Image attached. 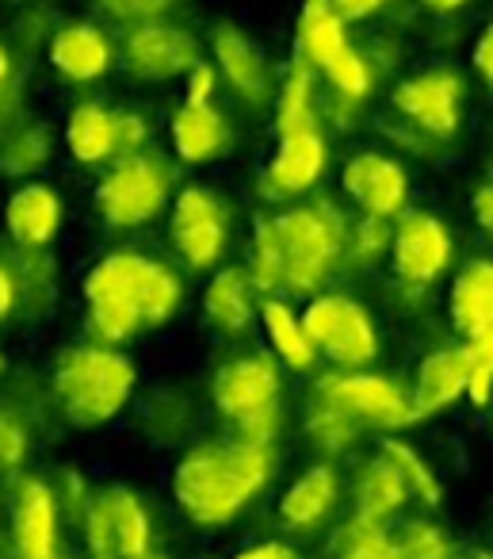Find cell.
Instances as JSON below:
<instances>
[{
	"label": "cell",
	"instance_id": "obj_29",
	"mask_svg": "<svg viewBox=\"0 0 493 559\" xmlns=\"http://www.w3.org/2000/svg\"><path fill=\"white\" fill-rule=\"evenodd\" d=\"M261 326L272 345V357L287 372H314L317 349L310 345L306 326H302V311H294L287 296H264L261 299Z\"/></svg>",
	"mask_w": 493,
	"mask_h": 559
},
{
	"label": "cell",
	"instance_id": "obj_23",
	"mask_svg": "<svg viewBox=\"0 0 493 559\" xmlns=\"http://www.w3.org/2000/svg\"><path fill=\"white\" fill-rule=\"evenodd\" d=\"M16 280V319L24 322H47L58 311L62 299V264L50 249H24L12 246L4 253Z\"/></svg>",
	"mask_w": 493,
	"mask_h": 559
},
{
	"label": "cell",
	"instance_id": "obj_14",
	"mask_svg": "<svg viewBox=\"0 0 493 559\" xmlns=\"http://www.w3.org/2000/svg\"><path fill=\"white\" fill-rule=\"evenodd\" d=\"M211 58H215L218 81H226L233 96H238L245 108L261 111L272 108L276 100V73H272V62L264 55V47L233 20H218L211 27Z\"/></svg>",
	"mask_w": 493,
	"mask_h": 559
},
{
	"label": "cell",
	"instance_id": "obj_58",
	"mask_svg": "<svg viewBox=\"0 0 493 559\" xmlns=\"http://www.w3.org/2000/svg\"><path fill=\"white\" fill-rule=\"evenodd\" d=\"M485 548L493 551V506H490V513H485Z\"/></svg>",
	"mask_w": 493,
	"mask_h": 559
},
{
	"label": "cell",
	"instance_id": "obj_11",
	"mask_svg": "<svg viewBox=\"0 0 493 559\" xmlns=\"http://www.w3.org/2000/svg\"><path fill=\"white\" fill-rule=\"evenodd\" d=\"M314 395L337 403L363 429L398 433V429H409L417 421L409 391L398 380H390V376L363 372V368H337V372L317 376Z\"/></svg>",
	"mask_w": 493,
	"mask_h": 559
},
{
	"label": "cell",
	"instance_id": "obj_4",
	"mask_svg": "<svg viewBox=\"0 0 493 559\" xmlns=\"http://www.w3.org/2000/svg\"><path fill=\"white\" fill-rule=\"evenodd\" d=\"M279 253H284V296L310 299L345 269L348 215L337 200L317 195L272 215Z\"/></svg>",
	"mask_w": 493,
	"mask_h": 559
},
{
	"label": "cell",
	"instance_id": "obj_52",
	"mask_svg": "<svg viewBox=\"0 0 493 559\" xmlns=\"http://www.w3.org/2000/svg\"><path fill=\"white\" fill-rule=\"evenodd\" d=\"M230 559H299V551L287 540H256V544H245L241 551H233Z\"/></svg>",
	"mask_w": 493,
	"mask_h": 559
},
{
	"label": "cell",
	"instance_id": "obj_44",
	"mask_svg": "<svg viewBox=\"0 0 493 559\" xmlns=\"http://www.w3.org/2000/svg\"><path fill=\"white\" fill-rule=\"evenodd\" d=\"M180 0H93V9L100 16L116 20L123 27L146 24V20H165Z\"/></svg>",
	"mask_w": 493,
	"mask_h": 559
},
{
	"label": "cell",
	"instance_id": "obj_62",
	"mask_svg": "<svg viewBox=\"0 0 493 559\" xmlns=\"http://www.w3.org/2000/svg\"><path fill=\"white\" fill-rule=\"evenodd\" d=\"M149 559H172V556H161V551H154V556H149Z\"/></svg>",
	"mask_w": 493,
	"mask_h": 559
},
{
	"label": "cell",
	"instance_id": "obj_31",
	"mask_svg": "<svg viewBox=\"0 0 493 559\" xmlns=\"http://www.w3.org/2000/svg\"><path fill=\"white\" fill-rule=\"evenodd\" d=\"M104 506H108L111 533H116L119 559H149L154 556V513H149L146 498L127 483L104 487Z\"/></svg>",
	"mask_w": 493,
	"mask_h": 559
},
{
	"label": "cell",
	"instance_id": "obj_17",
	"mask_svg": "<svg viewBox=\"0 0 493 559\" xmlns=\"http://www.w3.org/2000/svg\"><path fill=\"white\" fill-rule=\"evenodd\" d=\"M47 62L70 85H93L116 70L119 47L93 20H62L47 47Z\"/></svg>",
	"mask_w": 493,
	"mask_h": 559
},
{
	"label": "cell",
	"instance_id": "obj_60",
	"mask_svg": "<svg viewBox=\"0 0 493 559\" xmlns=\"http://www.w3.org/2000/svg\"><path fill=\"white\" fill-rule=\"evenodd\" d=\"M4 372H9V357H4V349H0V380H4Z\"/></svg>",
	"mask_w": 493,
	"mask_h": 559
},
{
	"label": "cell",
	"instance_id": "obj_25",
	"mask_svg": "<svg viewBox=\"0 0 493 559\" xmlns=\"http://www.w3.org/2000/svg\"><path fill=\"white\" fill-rule=\"evenodd\" d=\"M62 142L81 169H108L119 162V116L104 100H81L65 111Z\"/></svg>",
	"mask_w": 493,
	"mask_h": 559
},
{
	"label": "cell",
	"instance_id": "obj_43",
	"mask_svg": "<svg viewBox=\"0 0 493 559\" xmlns=\"http://www.w3.org/2000/svg\"><path fill=\"white\" fill-rule=\"evenodd\" d=\"M50 483H55V495H58V506H62V518L73 521V525H81L88 502L96 498V487L88 483V475L81 472V467H62V472H58Z\"/></svg>",
	"mask_w": 493,
	"mask_h": 559
},
{
	"label": "cell",
	"instance_id": "obj_56",
	"mask_svg": "<svg viewBox=\"0 0 493 559\" xmlns=\"http://www.w3.org/2000/svg\"><path fill=\"white\" fill-rule=\"evenodd\" d=\"M421 9H429V12H436V16H452V12H459L467 0H417Z\"/></svg>",
	"mask_w": 493,
	"mask_h": 559
},
{
	"label": "cell",
	"instance_id": "obj_24",
	"mask_svg": "<svg viewBox=\"0 0 493 559\" xmlns=\"http://www.w3.org/2000/svg\"><path fill=\"white\" fill-rule=\"evenodd\" d=\"M200 426L195 399L180 383H157L139 399V429L154 449H188Z\"/></svg>",
	"mask_w": 493,
	"mask_h": 559
},
{
	"label": "cell",
	"instance_id": "obj_61",
	"mask_svg": "<svg viewBox=\"0 0 493 559\" xmlns=\"http://www.w3.org/2000/svg\"><path fill=\"white\" fill-rule=\"evenodd\" d=\"M482 414H485V418H490V429H493V399H490V403H485V411H482Z\"/></svg>",
	"mask_w": 493,
	"mask_h": 559
},
{
	"label": "cell",
	"instance_id": "obj_54",
	"mask_svg": "<svg viewBox=\"0 0 493 559\" xmlns=\"http://www.w3.org/2000/svg\"><path fill=\"white\" fill-rule=\"evenodd\" d=\"M16 322V280H12L9 261L0 257V326Z\"/></svg>",
	"mask_w": 493,
	"mask_h": 559
},
{
	"label": "cell",
	"instance_id": "obj_32",
	"mask_svg": "<svg viewBox=\"0 0 493 559\" xmlns=\"http://www.w3.org/2000/svg\"><path fill=\"white\" fill-rule=\"evenodd\" d=\"M55 157V134L50 123L27 111L16 127L9 131V139L0 142V177L4 180H35Z\"/></svg>",
	"mask_w": 493,
	"mask_h": 559
},
{
	"label": "cell",
	"instance_id": "obj_6",
	"mask_svg": "<svg viewBox=\"0 0 493 559\" xmlns=\"http://www.w3.org/2000/svg\"><path fill=\"white\" fill-rule=\"evenodd\" d=\"M177 195V169L165 157L131 154L111 162L93 188V207L108 230H139L161 218V211Z\"/></svg>",
	"mask_w": 493,
	"mask_h": 559
},
{
	"label": "cell",
	"instance_id": "obj_41",
	"mask_svg": "<svg viewBox=\"0 0 493 559\" xmlns=\"http://www.w3.org/2000/svg\"><path fill=\"white\" fill-rule=\"evenodd\" d=\"M58 24L62 20L50 12V4H27V9H20L16 20H12V55L35 58L39 50H47Z\"/></svg>",
	"mask_w": 493,
	"mask_h": 559
},
{
	"label": "cell",
	"instance_id": "obj_49",
	"mask_svg": "<svg viewBox=\"0 0 493 559\" xmlns=\"http://www.w3.org/2000/svg\"><path fill=\"white\" fill-rule=\"evenodd\" d=\"M215 93H218V70L211 62H200L184 78V100L211 104V100H215Z\"/></svg>",
	"mask_w": 493,
	"mask_h": 559
},
{
	"label": "cell",
	"instance_id": "obj_27",
	"mask_svg": "<svg viewBox=\"0 0 493 559\" xmlns=\"http://www.w3.org/2000/svg\"><path fill=\"white\" fill-rule=\"evenodd\" d=\"M413 502L409 487L401 479V472L383 456H368L352 475V518H363L371 525H390L394 518H401V510Z\"/></svg>",
	"mask_w": 493,
	"mask_h": 559
},
{
	"label": "cell",
	"instance_id": "obj_3",
	"mask_svg": "<svg viewBox=\"0 0 493 559\" xmlns=\"http://www.w3.org/2000/svg\"><path fill=\"white\" fill-rule=\"evenodd\" d=\"M47 388L65 426L100 429L131 406L139 388V365L116 345L77 342L58 349V357L50 360Z\"/></svg>",
	"mask_w": 493,
	"mask_h": 559
},
{
	"label": "cell",
	"instance_id": "obj_8",
	"mask_svg": "<svg viewBox=\"0 0 493 559\" xmlns=\"http://www.w3.org/2000/svg\"><path fill=\"white\" fill-rule=\"evenodd\" d=\"M390 272L398 280V288L409 296H424L432 284L447 276L455 261V238L452 226L424 207H406L394 218V238H390Z\"/></svg>",
	"mask_w": 493,
	"mask_h": 559
},
{
	"label": "cell",
	"instance_id": "obj_34",
	"mask_svg": "<svg viewBox=\"0 0 493 559\" xmlns=\"http://www.w3.org/2000/svg\"><path fill=\"white\" fill-rule=\"evenodd\" d=\"M378 452L401 472V479H406V487H409V498H413L417 506H424V510H440V506H444V479H440L432 460L424 456L417 444L390 433L378 441Z\"/></svg>",
	"mask_w": 493,
	"mask_h": 559
},
{
	"label": "cell",
	"instance_id": "obj_16",
	"mask_svg": "<svg viewBox=\"0 0 493 559\" xmlns=\"http://www.w3.org/2000/svg\"><path fill=\"white\" fill-rule=\"evenodd\" d=\"M340 192L360 207V215L398 218L409 207V173L383 150H360L340 165Z\"/></svg>",
	"mask_w": 493,
	"mask_h": 559
},
{
	"label": "cell",
	"instance_id": "obj_1",
	"mask_svg": "<svg viewBox=\"0 0 493 559\" xmlns=\"http://www.w3.org/2000/svg\"><path fill=\"white\" fill-rule=\"evenodd\" d=\"M88 342L131 345L139 334L169 326L184 307V280L172 264L142 253V249H116L88 264L81 276Z\"/></svg>",
	"mask_w": 493,
	"mask_h": 559
},
{
	"label": "cell",
	"instance_id": "obj_2",
	"mask_svg": "<svg viewBox=\"0 0 493 559\" xmlns=\"http://www.w3.org/2000/svg\"><path fill=\"white\" fill-rule=\"evenodd\" d=\"M276 444H249L238 437L192 441L172 464V502L195 528H226L272 487Z\"/></svg>",
	"mask_w": 493,
	"mask_h": 559
},
{
	"label": "cell",
	"instance_id": "obj_42",
	"mask_svg": "<svg viewBox=\"0 0 493 559\" xmlns=\"http://www.w3.org/2000/svg\"><path fill=\"white\" fill-rule=\"evenodd\" d=\"M462 349H467V360H470L467 399L478 411H485V403L493 399V330H485V334H478V337H467Z\"/></svg>",
	"mask_w": 493,
	"mask_h": 559
},
{
	"label": "cell",
	"instance_id": "obj_21",
	"mask_svg": "<svg viewBox=\"0 0 493 559\" xmlns=\"http://www.w3.org/2000/svg\"><path fill=\"white\" fill-rule=\"evenodd\" d=\"M340 502V475L329 460H317L306 472H299L287 490L279 495V521L287 533L310 536L317 528H325V521L333 518Z\"/></svg>",
	"mask_w": 493,
	"mask_h": 559
},
{
	"label": "cell",
	"instance_id": "obj_26",
	"mask_svg": "<svg viewBox=\"0 0 493 559\" xmlns=\"http://www.w3.org/2000/svg\"><path fill=\"white\" fill-rule=\"evenodd\" d=\"M447 319L462 342L493 330V257H470L459 264L447 292Z\"/></svg>",
	"mask_w": 493,
	"mask_h": 559
},
{
	"label": "cell",
	"instance_id": "obj_39",
	"mask_svg": "<svg viewBox=\"0 0 493 559\" xmlns=\"http://www.w3.org/2000/svg\"><path fill=\"white\" fill-rule=\"evenodd\" d=\"M317 78H325L333 96H345V100H352V104H368L371 88H375V73H371L368 58H363V50L356 47V43H348Z\"/></svg>",
	"mask_w": 493,
	"mask_h": 559
},
{
	"label": "cell",
	"instance_id": "obj_33",
	"mask_svg": "<svg viewBox=\"0 0 493 559\" xmlns=\"http://www.w3.org/2000/svg\"><path fill=\"white\" fill-rule=\"evenodd\" d=\"M360 433H363L360 421H352L337 403H329V399L310 391V403H306V411H302V437H306V444L317 456L322 460L345 456V452L360 441Z\"/></svg>",
	"mask_w": 493,
	"mask_h": 559
},
{
	"label": "cell",
	"instance_id": "obj_18",
	"mask_svg": "<svg viewBox=\"0 0 493 559\" xmlns=\"http://www.w3.org/2000/svg\"><path fill=\"white\" fill-rule=\"evenodd\" d=\"M169 142L180 165H215L233 150V123L218 111V104L180 100V108L169 119Z\"/></svg>",
	"mask_w": 493,
	"mask_h": 559
},
{
	"label": "cell",
	"instance_id": "obj_53",
	"mask_svg": "<svg viewBox=\"0 0 493 559\" xmlns=\"http://www.w3.org/2000/svg\"><path fill=\"white\" fill-rule=\"evenodd\" d=\"M386 4H390V0H333V9L340 12L345 24H363V20L378 16Z\"/></svg>",
	"mask_w": 493,
	"mask_h": 559
},
{
	"label": "cell",
	"instance_id": "obj_46",
	"mask_svg": "<svg viewBox=\"0 0 493 559\" xmlns=\"http://www.w3.org/2000/svg\"><path fill=\"white\" fill-rule=\"evenodd\" d=\"M383 134L401 150V154H409V157H432L436 150H444L440 142H432L424 131H417V127H409L406 119L394 116V111L383 119Z\"/></svg>",
	"mask_w": 493,
	"mask_h": 559
},
{
	"label": "cell",
	"instance_id": "obj_40",
	"mask_svg": "<svg viewBox=\"0 0 493 559\" xmlns=\"http://www.w3.org/2000/svg\"><path fill=\"white\" fill-rule=\"evenodd\" d=\"M394 536H398L406 559H462V548L455 544V536L429 518L401 521Z\"/></svg>",
	"mask_w": 493,
	"mask_h": 559
},
{
	"label": "cell",
	"instance_id": "obj_51",
	"mask_svg": "<svg viewBox=\"0 0 493 559\" xmlns=\"http://www.w3.org/2000/svg\"><path fill=\"white\" fill-rule=\"evenodd\" d=\"M470 218H474L478 230L493 241V173L470 192Z\"/></svg>",
	"mask_w": 493,
	"mask_h": 559
},
{
	"label": "cell",
	"instance_id": "obj_30",
	"mask_svg": "<svg viewBox=\"0 0 493 559\" xmlns=\"http://www.w3.org/2000/svg\"><path fill=\"white\" fill-rule=\"evenodd\" d=\"M348 24L333 9V0H302L299 24H294V55L317 73L348 47Z\"/></svg>",
	"mask_w": 493,
	"mask_h": 559
},
{
	"label": "cell",
	"instance_id": "obj_38",
	"mask_svg": "<svg viewBox=\"0 0 493 559\" xmlns=\"http://www.w3.org/2000/svg\"><path fill=\"white\" fill-rule=\"evenodd\" d=\"M390 238H394V218L360 215L356 223H348L345 269H375V264H383L390 257Z\"/></svg>",
	"mask_w": 493,
	"mask_h": 559
},
{
	"label": "cell",
	"instance_id": "obj_7",
	"mask_svg": "<svg viewBox=\"0 0 493 559\" xmlns=\"http://www.w3.org/2000/svg\"><path fill=\"white\" fill-rule=\"evenodd\" d=\"M302 326L317 360H329L333 368H368L378 357V326L360 299L345 292H317L302 307Z\"/></svg>",
	"mask_w": 493,
	"mask_h": 559
},
{
	"label": "cell",
	"instance_id": "obj_19",
	"mask_svg": "<svg viewBox=\"0 0 493 559\" xmlns=\"http://www.w3.org/2000/svg\"><path fill=\"white\" fill-rule=\"evenodd\" d=\"M4 234L12 246L24 249H50L62 234L65 203L55 185L47 180H24L16 192L4 200Z\"/></svg>",
	"mask_w": 493,
	"mask_h": 559
},
{
	"label": "cell",
	"instance_id": "obj_36",
	"mask_svg": "<svg viewBox=\"0 0 493 559\" xmlns=\"http://www.w3.org/2000/svg\"><path fill=\"white\" fill-rule=\"evenodd\" d=\"M245 272L253 280L256 296H284V253H279L276 230H272V215L253 218V234H249V257Z\"/></svg>",
	"mask_w": 493,
	"mask_h": 559
},
{
	"label": "cell",
	"instance_id": "obj_59",
	"mask_svg": "<svg viewBox=\"0 0 493 559\" xmlns=\"http://www.w3.org/2000/svg\"><path fill=\"white\" fill-rule=\"evenodd\" d=\"M9 4H16V9H27V4H47V0H9Z\"/></svg>",
	"mask_w": 493,
	"mask_h": 559
},
{
	"label": "cell",
	"instance_id": "obj_13",
	"mask_svg": "<svg viewBox=\"0 0 493 559\" xmlns=\"http://www.w3.org/2000/svg\"><path fill=\"white\" fill-rule=\"evenodd\" d=\"M62 506L55 483L35 472L12 479L9 495V540L16 559H70L62 544Z\"/></svg>",
	"mask_w": 493,
	"mask_h": 559
},
{
	"label": "cell",
	"instance_id": "obj_9",
	"mask_svg": "<svg viewBox=\"0 0 493 559\" xmlns=\"http://www.w3.org/2000/svg\"><path fill=\"white\" fill-rule=\"evenodd\" d=\"M169 238L188 272H215L230 246V203L207 185L177 188L169 203Z\"/></svg>",
	"mask_w": 493,
	"mask_h": 559
},
{
	"label": "cell",
	"instance_id": "obj_48",
	"mask_svg": "<svg viewBox=\"0 0 493 559\" xmlns=\"http://www.w3.org/2000/svg\"><path fill=\"white\" fill-rule=\"evenodd\" d=\"M360 50H363V58H368L371 73H375V81H383L386 73L401 62V43L390 39V35H378V39H371L368 47H360Z\"/></svg>",
	"mask_w": 493,
	"mask_h": 559
},
{
	"label": "cell",
	"instance_id": "obj_37",
	"mask_svg": "<svg viewBox=\"0 0 493 559\" xmlns=\"http://www.w3.org/2000/svg\"><path fill=\"white\" fill-rule=\"evenodd\" d=\"M35 444V426L12 399H0V479H16L27 472Z\"/></svg>",
	"mask_w": 493,
	"mask_h": 559
},
{
	"label": "cell",
	"instance_id": "obj_28",
	"mask_svg": "<svg viewBox=\"0 0 493 559\" xmlns=\"http://www.w3.org/2000/svg\"><path fill=\"white\" fill-rule=\"evenodd\" d=\"M272 131L299 134V131H322V100H317V70L306 66L299 55L287 62L284 78L276 85L272 100Z\"/></svg>",
	"mask_w": 493,
	"mask_h": 559
},
{
	"label": "cell",
	"instance_id": "obj_50",
	"mask_svg": "<svg viewBox=\"0 0 493 559\" xmlns=\"http://www.w3.org/2000/svg\"><path fill=\"white\" fill-rule=\"evenodd\" d=\"M470 66H474V73L482 78V85L493 93V16L485 20L482 32H478L474 50H470Z\"/></svg>",
	"mask_w": 493,
	"mask_h": 559
},
{
	"label": "cell",
	"instance_id": "obj_55",
	"mask_svg": "<svg viewBox=\"0 0 493 559\" xmlns=\"http://www.w3.org/2000/svg\"><path fill=\"white\" fill-rule=\"evenodd\" d=\"M16 73H20V62H16V55H12L9 43H4V35H0V88L9 85Z\"/></svg>",
	"mask_w": 493,
	"mask_h": 559
},
{
	"label": "cell",
	"instance_id": "obj_10",
	"mask_svg": "<svg viewBox=\"0 0 493 559\" xmlns=\"http://www.w3.org/2000/svg\"><path fill=\"white\" fill-rule=\"evenodd\" d=\"M462 108H467V81L452 66H429L390 88V111L409 127L424 131L432 142L447 146L462 131Z\"/></svg>",
	"mask_w": 493,
	"mask_h": 559
},
{
	"label": "cell",
	"instance_id": "obj_15",
	"mask_svg": "<svg viewBox=\"0 0 493 559\" xmlns=\"http://www.w3.org/2000/svg\"><path fill=\"white\" fill-rule=\"evenodd\" d=\"M329 173V139L325 131L279 134L261 169V200L291 203L310 195Z\"/></svg>",
	"mask_w": 493,
	"mask_h": 559
},
{
	"label": "cell",
	"instance_id": "obj_12",
	"mask_svg": "<svg viewBox=\"0 0 493 559\" xmlns=\"http://www.w3.org/2000/svg\"><path fill=\"white\" fill-rule=\"evenodd\" d=\"M119 62L131 81L169 85V81H184L203 62V50L188 27L172 20H146V24L127 27L119 43Z\"/></svg>",
	"mask_w": 493,
	"mask_h": 559
},
{
	"label": "cell",
	"instance_id": "obj_45",
	"mask_svg": "<svg viewBox=\"0 0 493 559\" xmlns=\"http://www.w3.org/2000/svg\"><path fill=\"white\" fill-rule=\"evenodd\" d=\"M119 116V157H131L149 150V139H154V123H149L146 111L139 108H116Z\"/></svg>",
	"mask_w": 493,
	"mask_h": 559
},
{
	"label": "cell",
	"instance_id": "obj_20",
	"mask_svg": "<svg viewBox=\"0 0 493 559\" xmlns=\"http://www.w3.org/2000/svg\"><path fill=\"white\" fill-rule=\"evenodd\" d=\"M470 383V360L462 345H440V349L424 353L421 365L413 372V391H409V403H413V418H436L447 414L459 399H467Z\"/></svg>",
	"mask_w": 493,
	"mask_h": 559
},
{
	"label": "cell",
	"instance_id": "obj_35",
	"mask_svg": "<svg viewBox=\"0 0 493 559\" xmlns=\"http://www.w3.org/2000/svg\"><path fill=\"white\" fill-rule=\"evenodd\" d=\"M329 559H406L390 525H371L363 518H348L333 528Z\"/></svg>",
	"mask_w": 493,
	"mask_h": 559
},
{
	"label": "cell",
	"instance_id": "obj_22",
	"mask_svg": "<svg viewBox=\"0 0 493 559\" xmlns=\"http://www.w3.org/2000/svg\"><path fill=\"white\" fill-rule=\"evenodd\" d=\"M256 314H261V296H256L245 264L215 269V276L203 288V322L218 337H245L256 326Z\"/></svg>",
	"mask_w": 493,
	"mask_h": 559
},
{
	"label": "cell",
	"instance_id": "obj_47",
	"mask_svg": "<svg viewBox=\"0 0 493 559\" xmlns=\"http://www.w3.org/2000/svg\"><path fill=\"white\" fill-rule=\"evenodd\" d=\"M27 116V78L24 70L0 88V142L9 139V131Z\"/></svg>",
	"mask_w": 493,
	"mask_h": 559
},
{
	"label": "cell",
	"instance_id": "obj_5",
	"mask_svg": "<svg viewBox=\"0 0 493 559\" xmlns=\"http://www.w3.org/2000/svg\"><path fill=\"white\" fill-rule=\"evenodd\" d=\"M211 406L230 437L276 444L284 433V368L272 353H238L211 376Z\"/></svg>",
	"mask_w": 493,
	"mask_h": 559
},
{
	"label": "cell",
	"instance_id": "obj_57",
	"mask_svg": "<svg viewBox=\"0 0 493 559\" xmlns=\"http://www.w3.org/2000/svg\"><path fill=\"white\" fill-rule=\"evenodd\" d=\"M462 559H493V551L485 544H474V548H462Z\"/></svg>",
	"mask_w": 493,
	"mask_h": 559
}]
</instances>
